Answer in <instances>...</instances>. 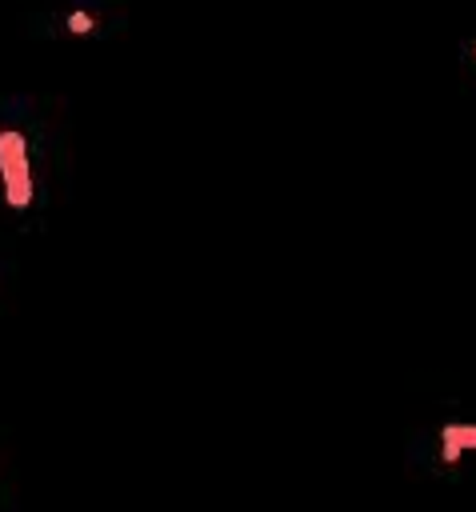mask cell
I'll list each match as a JSON object with an SVG mask.
<instances>
[{"mask_svg": "<svg viewBox=\"0 0 476 512\" xmlns=\"http://www.w3.org/2000/svg\"><path fill=\"white\" fill-rule=\"evenodd\" d=\"M72 192L68 100L0 88V232L40 236Z\"/></svg>", "mask_w": 476, "mask_h": 512, "instance_id": "cell-1", "label": "cell"}, {"mask_svg": "<svg viewBox=\"0 0 476 512\" xmlns=\"http://www.w3.org/2000/svg\"><path fill=\"white\" fill-rule=\"evenodd\" d=\"M20 32L60 48L112 44L128 32V0H44L20 16Z\"/></svg>", "mask_w": 476, "mask_h": 512, "instance_id": "cell-2", "label": "cell"}, {"mask_svg": "<svg viewBox=\"0 0 476 512\" xmlns=\"http://www.w3.org/2000/svg\"><path fill=\"white\" fill-rule=\"evenodd\" d=\"M468 448H476V424H444L440 428V452L444 460H460Z\"/></svg>", "mask_w": 476, "mask_h": 512, "instance_id": "cell-3", "label": "cell"}, {"mask_svg": "<svg viewBox=\"0 0 476 512\" xmlns=\"http://www.w3.org/2000/svg\"><path fill=\"white\" fill-rule=\"evenodd\" d=\"M8 240H12V236L0 232V304L8 300V292H12V284H16V256H12Z\"/></svg>", "mask_w": 476, "mask_h": 512, "instance_id": "cell-4", "label": "cell"}, {"mask_svg": "<svg viewBox=\"0 0 476 512\" xmlns=\"http://www.w3.org/2000/svg\"><path fill=\"white\" fill-rule=\"evenodd\" d=\"M0 512H16V480H12V464H8L4 444H0Z\"/></svg>", "mask_w": 476, "mask_h": 512, "instance_id": "cell-5", "label": "cell"}]
</instances>
